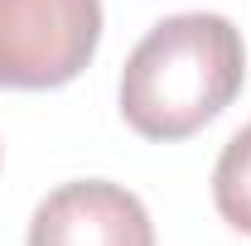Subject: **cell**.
<instances>
[{
	"label": "cell",
	"instance_id": "3",
	"mask_svg": "<svg viewBox=\"0 0 251 246\" xmlns=\"http://www.w3.org/2000/svg\"><path fill=\"white\" fill-rule=\"evenodd\" d=\"M29 246H155V222L130 188L77 179L34 208Z\"/></svg>",
	"mask_w": 251,
	"mask_h": 246
},
{
	"label": "cell",
	"instance_id": "1",
	"mask_svg": "<svg viewBox=\"0 0 251 246\" xmlns=\"http://www.w3.org/2000/svg\"><path fill=\"white\" fill-rule=\"evenodd\" d=\"M242 82L247 49L227 15H169L121 68V116L145 140H188L232 106Z\"/></svg>",
	"mask_w": 251,
	"mask_h": 246
},
{
	"label": "cell",
	"instance_id": "2",
	"mask_svg": "<svg viewBox=\"0 0 251 246\" xmlns=\"http://www.w3.org/2000/svg\"><path fill=\"white\" fill-rule=\"evenodd\" d=\"M101 44V0H0V92L68 87Z\"/></svg>",
	"mask_w": 251,
	"mask_h": 246
},
{
	"label": "cell",
	"instance_id": "4",
	"mask_svg": "<svg viewBox=\"0 0 251 246\" xmlns=\"http://www.w3.org/2000/svg\"><path fill=\"white\" fill-rule=\"evenodd\" d=\"M213 203L222 222H232L237 232L251 237V125H242L218 154L213 169Z\"/></svg>",
	"mask_w": 251,
	"mask_h": 246
}]
</instances>
